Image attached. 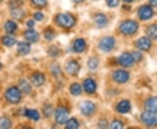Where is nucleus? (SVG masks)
<instances>
[{
    "label": "nucleus",
    "instance_id": "obj_1",
    "mask_svg": "<svg viewBox=\"0 0 157 129\" xmlns=\"http://www.w3.org/2000/svg\"><path fill=\"white\" fill-rule=\"evenodd\" d=\"M56 21L60 26L65 27V28L73 27L75 25V19L70 14H59V15H58Z\"/></svg>",
    "mask_w": 157,
    "mask_h": 129
},
{
    "label": "nucleus",
    "instance_id": "obj_2",
    "mask_svg": "<svg viewBox=\"0 0 157 129\" xmlns=\"http://www.w3.org/2000/svg\"><path fill=\"white\" fill-rule=\"evenodd\" d=\"M6 97L7 99V101L13 104H16L18 103L20 100H21V93H20V90L18 89L17 87H11L6 91Z\"/></svg>",
    "mask_w": 157,
    "mask_h": 129
},
{
    "label": "nucleus",
    "instance_id": "obj_3",
    "mask_svg": "<svg viewBox=\"0 0 157 129\" xmlns=\"http://www.w3.org/2000/svg\"><path fill=\"white\" fill-rule=\"evenodd\" d=\"M137 29H138V25L133 20H127V21L122 23L120 26L121 32L122 33L126 34V35L135 33L137 31Z\"/></svg>",
    "mask_w": 157,
    "mask_h": 129
},
{
    "label": "nucleus",
    "instance_id": "obj_4",
    "mask_svg": "<svg viewBox=\"0 0 157 129\" xmlns=\"http://www.w3.org/2000/svg\"><path fill=\"white\" fill-rule=\"evenodd\" d=\"M141 120L147 126H155L157 124V114L155 112L147 111L141 114Z\"/></svg>",
    "mask_w": 157,
    "mask_h": 129
},
{
    "label": "nucleus",
    "instance_id": "obj_5",
    "mask_svg": "<svg viewBox=\"0 0 157 129\" xmlns=\"http://www.w3.org/2000/svg\"><path fill=\"white\" fill-rule=\"evenodd\" d=\"M114 45H115V40L113 37H106L101 40L99 46L101 51L105 52H108L113 49Z\"/></svg>",
    "mask_w": 157,
    "mask_h": 129
},
{
    "label": "nucleus",
    "instance_id": "obj_6",
    "mask_svg": "<svg viewBox=\"0 0 157 129\" xmlns=\"http://www.w3.org/2000/svg\"><path fill=\"white\" fill-rule=\"evenodd\" d=\"M55 118L59 124L67 123L68 120V111L65 107H59L55 112Z\"/></svg>",
    "mask_w": 157,
    "mask_h": 129
},
{
    "label": "nucleus",
    "instance_id": "obj_7",
    "mask_svg": "<svg viewBox=\"0 0 157 129\" xmlns=\"http://www.w3.org/2000/svg\"><path fill=\"white\" fill-rule=\"evenodd\" d=\"M95 108V105L93 102H91V101H85L80 106V111L86 116H89V115H92L94 112Z\"/></svg>",
    "mask_w": 157,
    "mask_h": 129
},
{
    "label": "nucleus",
    "instance_id": "obj_8",
    "mask_svg": "<svg viewBox=\"0 0 157 129\" xmlns=\"http://www.w3.org/2000/svg\"><path fill=\"white\" fill-rule=\"evenodd\" d=\"M134 59L132 57V54L130 53H123L121 56L119 58V63L121 66H122L124 67H129V66H132L133 64H134Z\"/></svg>",
    "mask_w": 157,
    "mask_h": 129
},
{
    "label": "nucleus",
    "instance_id": "obj_9",
    "mask_svg": "<svg viewBox=\"0 0 157 129\" xmlns=\"http://www.w3.org/2000/svg\"><path fill=\"white\" fill-rule=\"evenodd\" d=\"M153 16V10L150 6H143L139 10V17L142 20H147Z\"/></svg>",
    "mask_w": 157,
    "mask_h": 129
},
{
    "label": "nucleus",
    "instance_id": "obj_10",
    "mask_svg": "<svg viewBox=\"0 0 157 129\" xmlns=\"http://www.w3.org/2000/svg\"><path fill=\"white\" fill-rule=\"evenodd\" d=\"M113 79L119 83H125L129 79V74L126 71L118 70V71H115L113 73Z\"/></svg>",
    "mask_w": 157,
    "mask_h": 129
},
{
    "label": "nucleus",
    "instance_id": "obj_11",
    "mask_svg": "<svg viewBox=\"0 0 157 129\" xmlns=\"http://www.w3.org/2000/svg\"><path fill=\"white\" fill-rule=\"evenodd\" d=\"M31 80H32V83L33 84L34 86L39 87L45 83V76L42 73H36L32 76Z\"/></svg>",
    "mask_w": 157,
    "mask_h": 129
},
{
    "label": "nucleus",
    "instance_id": "obj_12",
    "mask_svg": "<svg viewBox=\"0 0 157 129\" xmlns=\"http://www.w3.org/2000/svg\"><path fill=\"white\" fill-rule=\"evenodd\" d=\"M137 47L142 51H147L151 47V42L147 38H140V40L136 42Z\"/></svg>",
    "mask_w": 157,
    "mask_h": 129
},
{
    "label": "nucleus",
    "instance_id": "obj_13",
    "mask_svg": "<svg viewBox=\"0 0 157 129\" xmlns=\"http://www.w3.org/2000/svg\"><path fill=\"white\" fill-rule=\"evenodd\" d=\"M83 86H84L85 91L87 93H94L96 91V84L95 82L92 79H86L83 83Z\"/></svg>",
    "mask_w": 157,
    "mask_h": 129
},
{
    "label": "nucleus",
    "instance_id": "obj_14",
    "mask_svg": "<svg viewBox=\"0 0 157 129\" xmlns=\"http://www.w3.org/2000/svg\"><path fill=\"white\" fill-rule=\"evenodd\" d=\"M147 110L157 113V97H153L147 101L145 104Z\"/></svg>",
    "mask_w": 157,
    "mask_h": 129
},
{
    "label": "nucleus",
    "instance_id": "obj_15",
    "mask_svg": "<svg viewBox=\"0 0 157 129\" xmlns=\"http://www.w3.org/2000/svg\"><path fill=\"white\" fill-rule=\"evenodd\" d=\"M94 21H95L96 25L100 28L105 27L107 25V18L104 14H97L94 17Z\"/></svg>",
    "mask_w": 157,
    "mask_h": 129
},
{
    "label": "nucleus",
    "instance_id": "obj_16",
    "mask_svg": "<svg viewBox=\"0 0 157 129\" xmlns=\"http://www.w3.org/2000/svg\"><path fill=\"white\" fill-rule=\"evenodd\" d=\"M67 72L72 75H75L79 71V66L76 61H70L67 66Z\"/></svg>",
    "mask_w": 157,
    "mask_h": 129
},
{
    "label": "nucleus",
    "instance_id": "obj_17",
    "mask_svg": "<svg viewBox=\"0 0 157 129\" xmlns=\"http://www.w3.org/2000/svg\"><path fill=\"white\" fill-rule=\"evenodd\" d=\"M25 37L28 41L33 42V43H35V42H37L39 40V34L34 30H29L27 32H25Z\"/></svg>",
    "mask_w": 157,
    "mask_h": 129
},
{
    "label": "nucleus",
    "instance_id": "obj_18",
    "mask_svg": "<svg viewBox=\"0 0 157 129\" xmlns=\"http://www.w3.org/2000/svg\"><path fill=\"white\" fill-rule=\"evenodd\" d=\"M17 51L20 54L26 55L31 51V45H29L28 43H25V42H20L17 45Z\"/></svg>",
    "mask_w": 157,
    "mask_h": 129
},
{
    "label": "nucleus",
    "instance_id": "obj_19",
    "mask_svg": "<svg viewBox=\"0 0 157 129\" xmlns=\"http://www.w3.org/2000/svg\"><path fill=\"white\" fill-rule=\"evenodd\" d=\"M86 48V42L82 39H78L75 40L73 44V50L76 52H82Z\"/></svg>",
    "mask_w": 157,
    "mask_h": 129
},
{
    "label": "nucleus",
    "instance_id": "obj_20",
    "mask_svg": "<svg viewBox=\"0 0 157 129\" xmlns=\"http://www.w3.org/2000/svg\"><path fill=\"white\" fill-rule=\"evenodd\" d=\"M130 103L128 101H121L117 105V111L121 113H126L130 110Z\"/></svg>",
    "mask_w": 157,
    "mask_h": 129
},
{
    "label": "nucleus",
    "instance_id": "obj_21",
    "mask_svg": "<svg viewBox=\"0 0 157 129\" xmlns=\"http://www.w3.org/2000/svg\"><path fill=\"white\" fill-rule=\"evenodd\" d=\"M17 24L15 22H13V21H11V20L7 21V22L6 23V25H5V29H6V31L8 33H12V32H14L17 30Z\"/></svg>",
    "mask_w": 157,
    "mask_h": 129
},
{
    "label": "nucleus",
    "instance_id": "obj_22",
    "mask_svg": "<svg viewBox=\"0 0 157 129\" xmlns=\"http://www.w3.org/2000/svg\"><path fill=\"white\" fill-rule=\"evenodd\" d=\"M19 89L21 90L23 93H30L31 91H32V87H31V85H30V84L27 81L22 79L19 82Z\"/></svg>",
    "mask_w": 157,
    "mask_h": 129
},
{
    "label": "nucleus",
    "instance_id": "obj_23",
    "mask_svg": "<svg viewBox=\"0 0 157 129\" xmlns=\"http://www.w3.org/2000/svg\"><path fill=\"white\" fill-rule=\"evenodd\" d=\"M147 33L149 38H152V39H157L156 25H152L150 26H148V28L147 30Z\"/></svg>",
    "mask_w": 157,
    "mask_h": 129
},
{
    "label": "nucleus",
    "instance_id": "obj_24",
    "mask_svg": "<svg viewBox=\"0 0 157 129\" xmlns=\"http://www.w3.org/2000/svg\"><path fill=\"white\" fill-rule=\"evenodd\" d=\"M2 43L6 46L10 47V46H12V45H14L16 44V40L13 37H11V36H6V37L3 38Z\"/></svg>",
    "mask_w": 157,
    "mask_h": 129
},
{
    "label": "nucleus",
    "instance_id": "obj_25",
    "mask_svg": "<svg viewBox=\"0 0 157 129\" xmlns=\"http://www.w3.org/2000/svg\"><path fill=\"white\" fill-rule=\"evenodd\" d=\"M25 116H27L28 118L34 120H39V114L38 111L36 110H26L25 112Z\"/></svg>",
    "mask_w": 157,
    "mask_h": 129
},
{
    "label": "nucleus",
    "instance_id": "obj_26",
    "mask_svg": "<svg viewBox=\"0 0 157 129\" xmlns=\"http://www.w3.org/2000/svg\"><path fill=\"white\" fill-rule=\"evenodd\" d=\"M11 126V120L8 118L3 117L0 119V128L1 129H7L10 128Z\"/></svg>",
    "mask_w": 157,
    "mask_h": 129
},
{
    "label": "nucleus",
    "instance_id": "obj_27",
    "mask_svg": "<svg viewBox=\"0 0 157 129\" xmlns=\"http://www.w3.org/2000/svg\"><path fill=\"white\" fill-rule=\"evenodd\" d=\"M70 91H71L72 94L75 96H78L81 93V86H80V85L77 84V83H74V84L71 85Z\"/></svg>",
    "mask_w": 157,
    "mask_h": 129
},
{
    "label": "nucleus",
    "instance_id": "obj_28",
    "mask_svg": "<svg viewBox=\"0 0 157 129\" xmlns=\"http://www.w3.org/2000/svg\"><path fill=\"white\" fill-rule=\"evenodd\" d=\"M67 127L69 129H76L78 127V121L75 119H70L67 121Z\"/></svg>",
    "mask_w": 157,
    "mask_h": 129
},
{
    "label": "nucleus",
    "instance_id": "obj_29",
    "mask_svg": "<svg viewBox=\"0 0 157 129\" xmlns=\"http://www.w3.org/2000/svg\"><path fill=\"white\" fill-rule=\"evenodd\" d=\"M87 64H88L89 68H91V69H96V68L98 67V65H99V60L96 58H91V59H89Z\"/></svg>",
    "mask_w": 157,
    "mask_h": 129
},
{
    "label": "nucleus",
    "instance_id": "obj_30",
    "mask_svg": "<svg viewBox=\"0 0 157 129\" xmlns=\"http://www.w3.org/2000/svg\"><path fill=\"white\" fill-rule=\"evenodd\" d=\"M11 14L13 15V17H15V18H17V19L21 18V17L24 16V12H23L21 10H18V9H17V8H13Z\"/></svg>",
    "mask_w": 157,
    "mask_h": 129
},
{
    "label": "nucleus",
    "instance_id": "obj_31",
    "mask_svg": "<svg viewBox=\"0 0 157 129\" xmlns=\"http://www.w3.org/2000/svg\"><path fill=\"white\" fill-rule=\"evenodd\" d=\"M23 3V0H11L10 1V6L12 8H17L19 6H21Z\"/></svg>",
    "mask_w": 157,
    "mask_h": 129
},
{
    "label": "nucleus",
    "instance_id": "obj_32",
    "mask_svg": "<svg viewBox=\"0 0 157 129\" xmlns=\"http://www.w3.org/2000/svg\"><path fill=\"white\" fill-rule=\"evenodd\" d=\"M122 127H123V124L121 123V121H119V120H114L112 123V125H111V127L113 129L122 128Z\"/></svg>",
    "mask_w": 157,
    "mask_h": 129
},
{
    "label": "nucleus",
    "instance_id": "obj_33",
    "mask_svg": "<svg viewBox=\"0 0 157 129\" xmlns=\"http://www.w3.org/2000/svg\"><path fill=\"white\" fill-rule=\"evenodd\" d=\"M33 3L36 6H39V7H42V6H45L46 5V0H32Z\"/></svg>",
    "mask_w": 157,
    "mask_h": 129
},
{
    "label": "nucleus",
    "instance_id": "obj_34",
    "mask_svg": "<svg viewBox=\"0 0 157 129\" xmlns=\"http://www.w3.org/2000/svg\"><path fill=\"white\" fill-rule=\"evenodd\" d=\"M45 37L46 40H52L53 38H54V33L52 32V31H50V30H46L45 32Z\"/></svg>",
    "mask_w": 157,
    "mask_h": 129
},
{
    "label": "nucleus",
    "instance_id": "obj_35",
    "mask_svg": "<svg viewBox=\"0 0 157 129\" xmlns=\"http://www.w3.org/2000/svg\"><path fill=\"white\" fill-rule=\"evenodd\" d=\"M132 57H133L135 61H140V59H141V58H142V55L139 51H135V52L132 53Z\"/></svg>",
    "mask_w": 157,
    "mask_h": 129
},
{
    "label": "nucleus",
    "instance_id": "obj_36",
    "mask_svg": "<svg viewBox=\"0 0 157 129\" xmlns=\"http://www.w3.org/2000/svg\"><path fill=\"white\" fill-rule=\"evenodd\" d=\"M107 4L109 7H115L119 4V0H107Z\"/></svg>",
    "mask_w": 157,
    "mask_h": 129
},
{
    "label": "nucleus",
    "instance_id": "obj_37",
    "mask_svg": "<svg viewBox=\"0 0 157 129\" xmlns=\"http://www.w3.org/2000/svg\"><path fill=\"white\" fill-rule=\"evenodd\" d=\"M34 17H35V19H37V20H42L43 18H44V15L41 13V12H36L35 14H34Z\"/></svg>",
    "mask_w": 157,
    "mask_h": 129
},
{
    "label": "nucleus",
    "instance_id": "obj_38",
    "mask_svg": "<svg viewBox=\"0 0 157 129\" xmlns=\"http://www.w3.org/2000/svg\"><path fill=\"white\" fill-rule=\"evenodd\" d=\"M100 127H107V123L106 120H101V123H100Z\"/></svg>",
    "mask_w": 157,
    "mask_h": 129
},
{
    "label": "nucleus",
    "instance_id": "obj_39",
    "mask_svg": "<svg viewBox=\"0 0 157 129\" xmlns=\"http://www.w3.org/2000/svg\"><path fill=\"white\" fill-rule=\"evenodd\" d=\"M27 25H28L29 27H33L34 26L33 20H29L28 22H27Z\"/></svg>",
    "mask_w": 157,
    "mask_h": 129
},
{
    "label": "nucleus",
    "instance_id": "obj_40",
    "mask_svg": "<svg viewBox=\"0 0 157 129\" xmlns=\"http://www.w3.org/2000/svg\"><path fill=\"white\" fill-rule=\"evenodd\" d=\"M149 2H150L152 6H157V0H149Z\"/></svg>",
    "mask_w": 157,
    "mask_h": 129
},
{
    "label": "nucleus",
    "instance_id": "obj_41",
    "mask_svg": "<svg viewBox=\"0 0 157 129\" xmlns=\"http://www.w3.org/2000/svg\"><path fill=\"white\" fill-rule=\"evenodd\" d=\"M73 2H75V3H80V2H82V1H84V0H73Z\"/></svg>",
    "mask_w": 157,
    "mask_h": 129
},
{
    "label": "nucleus",
    "instance_id": "obj_42",
    "mask_svg": "<svg viewBox=\"0 0 157 129\" xmlns=\"http://www.w3.org/2000/svg\"><path fill=\"white\" fill-rule=\"evenodd\" d=\"M124 1H126V2H130V1H133V0H124Z\"/></svg>",
    "mask_w": 157,
    "mask_h": 129
},
{
    "label": "nucleus",
    "instance_id": "obj_43",
    "mask_svg": "<svg viewBox=\"0 0 157 129\" xmlns=\"http://www.w3.org/2000/svg\"><path fill=\"white\" fill-rule=\"evenodd\" d=\"M1 66H1V64H0V69H1Z\"/></svg>",
    "mask_w": 157,
    "mask_h": 129
}]
</instances>
